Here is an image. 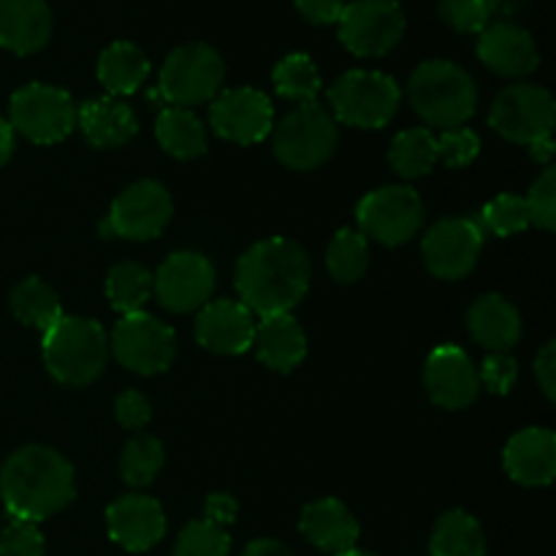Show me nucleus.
<instances>
[{"mask_svg": "<svg viewBox=\"0 0 556 556\" xmlns=\"http://www.w3.org/2000/svg\"><path fill=\"white\" fill-rule=\"evenodd\" d=\"M309 275L313 266L302 244L286 237L264 239L237 264L239 302L261 318L291 313L307 296Z\"/></svg>", "mask_w": 556, "mask_h": 556, "instance_id": "f257e3e1", "label": "nucleus"}, {"mask_svg": "<svg viewBox=\"0 0 556 556\" xmlns=\"http://www.w3.org/2000/svg\"><path fill=\"white\" fill-rule=\"evenodd\" d=\"M74 494V467L49 445H25L0 467V500L16 521L38 525L68 508Z\"/></svg>", "mask_w": 556, "mask_h": 556, "instance_id": "f03ea898", "label": "nucleus"}, {"mask_svg": "<svg viewBox=\"0 0 556 556\" xmlns=\"http://www.w3.org/2000/svg\"><path fill=\"white\" fill-rule=\"evenodd\" d=\"M413 112L432 128H462L478 109L476 79L451 60H427L407 81Z\"/></svg>", "mask_w": 556, "mask_h": 556, "instance_id": "7ed1b4c3", "label": "nucleus"}, {"mask_svg": "<svg viewBox=\"0 0 556 556\" xmlns=\"http://www.w3.org/2000/svg\"><path fill=\"white\" fill-rule=\"evenodd\" d=\"M41 351L47 372L58 383L81 389L101 378L106 369L109 337L98 320L63 315L43 331Z\"/></svg>", "mask_w": 556, "mask_h": 556, "instance_id": "20e7f679", "label": "nucleus"}, {"mask_svg": "<svg viewBox=\"0 0 556 556\" xmlns=\"http://www.w3.org/2000/svg\"><path fill=\"white\" fill-rule=\"evenodd\" d=\"M337 141V119L318 101L299 103L277 123L275 155L293 172H313L334 155Z\"/></svg>", "mask_w": 556, "mask_h": 556, "instance_id": "39448f33", "label": "nucleus"}, {"mask_svg": "<svg viewBox=\"0 0 556 556\" xmlns=\"http://www.w3.org/2000/svg\"><path fill=\"white\" fill-rule=\"evenodd\" d=\"M400 101V85L380 71H348L329 87L331 117L353 128H383L394 119Z\"/></svg>", "mask_w": 556, "mask_h": 556, "instance_id": "423d86ee", "label": "nucleus"}, {"mask_svg": "<svg viewBox=\"0 0 556 556\" xmlns=\"http://www.w3.org/2000/svg\"><path fill=\"white\" fill-rule=\"evenodd\" d=\"M226 79V63L210 43H185L166 58L161 68V96L172 106L190 109L215 101Z\"/></svg>", "mask_w": 556, "mask_h": 556, "instance_id": "0eeeda50", "label": "nucleus"}, {"mask_svg": "<svg viewBox=\"0 0 556 556\" xmlns=\"http://www.w3.org/2000/svg\"><path fill=\"white\" fill-rule=\"evenodd\" d=\"M9 123L33 144H58L76 128V103L60 87L33 81L11 96Z\"/></svg>", "mask_w": 556, "mask_h": 556, "instance_id": "6e6552de", "label": "nucleus"}, {"mask_svg": "<svg viewBox=\"0 0 556 556\" xmlns=\"http://www.w3.org/2000/svg\"><path fill=\"white\" fill-rule=\"evenodd\" d=\"M358 231L386 248L410 242L424 226V201L410 185H383L356 206Z\"/></svg>", "mask_w": 556, "mask_h": 556, "instance_id": "1a4fd4ad", "label": "nucleus"}, {"mask_svg": "<svg viewBox=\"0 0 556 556\" xmlns=\"http://www.w3.org/2000/svg\"><path fill=\"white\" fill-rule=\"evenodd\" d=\"M109 351L136 375L166 372L177 356V331L150 313L123 315L109 337Z\"/></svg>", "mask_w": 556, "mask_h": 556, "instance_id": "9d476101", "label": "nucleus"}, {"mask_svg": "<svg viewBox=\"0 0 556 556\" xmlns=\"http://www.w3.org/2000/svg\"><path fill=\"white\" fill-rule=\"evenodd\" d=\"M174 215V201L168 190L155 179H139L128 185L109 206L106 220L101 223V237L119 239H155L168 226Z\"/></svg>", "mask_w": 556, "mask_h": 556, "instance_id": "9b49d317", "label": "nucleus"}, {"mask_svg": "<svg viewBox=\"0 0 556 556\" xmlns=\"http://www.w3.org/2000/svg\"><path fill=\"white\" fill-rule=\"evenodd\" d=\"M340 41L356 58H383L405 36V11L396 0H353L342 9Z\"/></svg>", "mask_w": 556, "mask_h": 556, "instance_id": "f8f14e48", "label": "nucleus"}, {"mask_svg": "<svg viewBox=\"0 0 556 556\" xmlns=\"http://www.w3.org/2000/svg\"><path fill=\"white\" fill-rule=\"evenodd\" d=\"M489 123L516 144H532L538 139L552 136L556 123V103L546 87L538 85H510L494 98Z\"/></svg>", "mask_w": 556, "mask_h": 556, "instance_id": "ddd939ff", "label": "nucleus"}, {"mask_svg": "<svg viewBox=\"0 0 556 556\" xmlns=\"http://www.w3.org/2000/svg\"><path fill=\"white\" fill-rule=\"evenodd\" d=\"M483 250V228L470 217H445L421 242L424 264L438 280H462L476 269Z\"/></svg>", "mask_w": 556, "mask_h": 556, "instance_id": "4468645a", "label": "nucleus"}, {"mask_svg": "<svg viewBox=\"0 0 556 556\" xmlns=\"http://www.w3.org/2000/svg\"><path fill=\"white\" fill-rule=\"evenodd\" d=\"M215 291V266L193 250L172 253L152 275V293L168 313H193L210 302Z\"/></svg>", "mask_w": 556, "mask_h": 556, "instance_id": "2eb2a0df", "label": "nucleus"}, {"mask_svg": "<svg viewBox=\"0 0 556 556\" xmlns=\"http://www.w3.org/2000/svg\"><path fill=\"white\" fill-rule=\"evenodd\" d=\"M210 123L220 139L233 144H258L271 134L275 109L269 96L253 87H233L212 101Z\"/></svg>", "mask_w": 556, "mask_h": 556, "instance_id": "dca6fc26", "label": "nucleus"}, {"mask_svg": "<svg viewBox=\"0 0 556 556\" xmlns=\"http://www.w3.org/2000/svg\"><path fill=\"white\" fill-rule=\"evenodd\" d=\"M424 383L434 405L445 410H462L472 405L481 391L478 369L472 367L470 356L456 345H438L427 358L424 367Z\"/></svg>", "mask_w": 556, "mask_h": 556, "instance_id": "f3484780", "label": "nucleus"}, {"mask_svg": "<svg viewBox=\"0 0 556 556\" xmlns=\"http://www.w3.org/2000/svg\"><path fill=\"white\" fill-rule=\"evenodd\" d=\"M106 530L109 538L125 552H150L166 535V514L157 500L144 494H125L106 508Z\"/></svg>", "mask_w": 556, "mask_h": 556, "instance_id": "a211bd4d", "label": "nucleus"}, {"mask_svg": "<svg viewBox=\"0 0 556 556\" xmlns=\"http://www.w3.org/2000/svg\"><path fill=\"white\" fill-rule=\"evenodd\" d=\"M255 320L242 302L217 299L206 302L195 318V340L217 356H239L253 348Z\"/></svg>", "mask_w": 556, "mask_h": 556, "instance_id": "6ab92c4d", "label": "nucleus"}, {"mask_svg": "<svg viewBox=\"0 0 556 556\" xmlns=\"http://www.w3.org/2000/svg\"><path fill=\"white\" fill-rule=\"evenodd\" d=\"M478 58L494 74L519 79V76L532 74L541 65V52L538 43L525 27L510 25V22H497L489 25L478 38Z\"/></svg>", "mask_w": 556, "mask_h": 556, "instance_id": "aec40b11", "label": "nucleus"}, {"mask_svg": "<svg viewBox=\"0 0 556 556\" xmlns=\"http://www.w3.org/2000/svg\"><path fill=\"white\" fill-rule=\"evenodd\" d=\"M503 467L521 486H548L556 476V434L543 427L521 429L505 445Z\"/></svg>", "mask_w": 556, "mask_h": 556, "instance_id": "412c9836", "label": "nucleus"}, {"mask_svg": "<svg viewBox=\"0 0 556 556\" xmlns=\"http://www.w3.org/2000/svg\"><path fill=\"white\" fill-rule=\"evenodd\" d=\"M299 532L309 546L326 554H345L356 548L358 521L348 510L345 503L334 497H324L309 503L299 519Z\"/></svg>", "mask_w": 556, "mask_h": 556, "instance_id": "4be33fe9", "label": "nucleus"}, {"mask_svg": "<svg viewBox=\"0 0 556 556\" xmlns=\"http://www.w3.org/2000/svg\"><path fill=\"white\" fill-rule=\"evenodd\" d=\"M52 36L47 0H0V47L14 54H33Z\"/></svg>", "mask_w": 556, "mask_h": 556, "instance_id": "5701e85b", "label": "nucleus"}, {"mask_svg": "<svg viewBox=\"0 0 556 556\" xmlns=\"http://www.w3.org/2000/svg\"><path fill=\"white\" fill-rule=\"evenodd\" d=\"M467 331L486 351L508 353L521 340V315L500 293H483L467 309Z\"/></svg>", "mask_w": 556, "mask_h": 556, "instance_id": "b1692460", "label": "nucleus"}, {"mask_svg": "<svg viewBox=\"0 0 556 556\" xmlns=\"http://www.w3.org/2000/svg\"><path fill=\"white\" fill-rule=\"evenodd\" d=\"M253 348L275 372H293L307 358V334L291 313L269 315L255 324Z\"/></svg>", "mask_w": 556, "mask_h": 556, "instance_id": "393cba45", "label": "nucleus"}, {"mask_svg": "<svg viewBox=\"0 0 556 556\" xmlns=\"http://www.w3.org/2000/svg\"><path fill=\"white\" fill-rule=\"evenodd\" d=\"M76 119H79L85 139L101 150L128 144L139 134V119H136L134 109L125 106L117 98H92V101L81 103Z\"/></svg>", "mask_w": 556, "mask_h": 556, "instance_id": "a878e982", "label": "nucleus"}, {"mask_svg": "<svg viewBox=\"0 0 556 556\" xmlns=\"http://www.w3.org/2000/svg\"><path fill=\"white\" fill-rule=\"evenodd\" d=\"M150 74V60L136 43L114 41L98 58V81L109 96H130L139 90Z\"/></svg>", "mask_w": 556, "mask_h": 556, "instance_id": "bb28decb", "label": "nucleus"}, {"mask_svg": "<svg viewBox=\"0 0 556 556\" xmlns=\"http://www.w3.org/2000/svg\"><path fill=\"white\" fill-rule=\"evenodd\" d=\"M157 144L177 161H193L206 152V128L190 109L166 106L155 123Z\"/></svg>", "mask_w": 556, "mask_h": 556, "instance_id": "cd10ccee", "label": "nucleus"}, {"mask_svg": "<svg viewBox=\"0 0 556 556\" xmlns=\"http://www.w3.org/2000/svg\"><path fill=\"white\" fill-rule=\"evenodd\" d=\"M429 552L432 556H486V535L476 516L448 510L434 525Z\"/></svg>", "mask_w": 556, "mask_h": 556, "instance_id": "c85d7f7f", "label": "nucleus"}, {"mask_svg": "<svg viewBox=\"0 0 556 556\" xmlns=\"http://www.w3.org/2000/svg\"><path fill=\"white\" fill-rule=\"evenodd\" d=\"M11 313L20 324L30 326V329L43 331L52 324L63 318V307H60V296L52 286H47L38 277H27L20 286L11 291Z\"/></svg>", "mask_w": 556, "mask_h": 556, "instance_id": "c756f323", "label": "nucleus"}, {"mask_svg": "<svg viewBox=\"0 0 556 556\" xmlns=\"http://www.w3.org/2000/svg\"><path fill=\"white\" fill-rule=\"evenodd\" d=\"M389 163L400 177H427L438 163V141L427 128H407L394 136L389 147Z\"/></svg>", "mask_w": 556, "mask_h": 556, "instance_id": "7c9ffc66", "label": "nucleus"}, {"mask_svg": "<svg viewBox=\"0 0 556 556\" xmlns=\"http://www.w3.org/2000/svg\"><path fill=\"white\" fill-rule=\"evenodd\" d=\"M152 296V271L136 261H123L106 275V299L119 315L144 313Z\"/></svg>", "mask_w": 556, "mask_h": 556, "instance_id": "2f4dec72", "label": "nucleus"}, {"mask_svg": "<svg viewBox=\"0 0 556 556\" xmlns=\"http://www.w3.org/2000/svg\"><path fill=\"white\" fill-rule=\"evenodd\" d=\"M369 266V242L356 228H342L334 233L326 250V269L337 282H356Z\"/></svg>", "mask_w": 556, "mask_h": 556, "instance_id": "473e14b6", "label": "nucleus"}, {"mask_svg": "<svg viewBox=\"0 0 556 556\" xmlns=\"http://www.w3.org/2000/svg\"><path fill=\"white\" fill-rule=\"evenodd\" d=\"M163 462H166V451L157 438L150 434H136L134 440H128L119 456V472H123V481L128 486L141 489L150 486L157 478V472L163 470Z\"/></svg>", "mask_w": 556, "mask_h": 556, "instance_id": "72a5a7b5", "label": "nucleus"}, {"mask_svg": "<svg viewBox=\"0 0 556 556\" xmlns=\"http://www.w3.org/2000/svg\"><path fill=\"white\" fill-rule=\"evenodd\" d=\"M275 79L277 92L288 101H296V103H309L318 98L320 92V74H318V65L313 63L309 54L302 52H293L288 58H282L280 63L275 65Z\"/></svg>", "mask_w": 556, "mask_h": 556, "instance_id": "f704fd0d", "label": "nucleus"}, {"mask_svg": "<svg viewBox=\"0 0 556 556\" xmlns=\"http://www.w3.org/2000/svg\"><path fill=\"white\" fill-rule=\"evenodd\" d=\"M478 226L492 231L494 237H514V233L527 231L532 223L525 195L503 193L497 199H492L481 210V223Z\"/></svg>", "mask_w": 556, "mask_h": 556, "instance_id": "c9c22d12", "label": "nucleus"}, {"mask_svg": "<svg viewBox=\"0 0 556 556\" xmlns=\"http://www.w3.org/2000/svg\"><path fill=\"white\" fill-rule=\"evenodd\" d=\"M231 554V538L223 527L210 525L206 519L190 521L179 532L172 556H228Z\"/></svg>", "mask_w": 556, "mask_h": 556, "instance_id": "e433bc0d", "label": "nucleus"}, {"mask_svg": "<svg viewBox=\"0 0 556 556\" xmlns=\"http://www.w3.org/2000/svg\"><path fill=\"white\" fill-rule=\"evenodd\" d=\"M440 16L456 33H483L492 20L489 0H440Z\"/></svg>", "mask_w": 556, "mask_h": 556, "instance_id": "4c0bfd02", "label": "nucleus"}, {"mask_svg": "<svg viewBox=\"0 0 556 556\" xmlns=\"http://www.w3.org/2000/svg\"><path fill=\"white\" fill-rule=\"evenodd\" d=\"M434 141H438V161L451 168L470 166L481 152V136L470 128L443 130L440 136H434Z\"/></svg>", "mask_w": 556, "mask_h": 556, "instance_id": "58836bf2", "label": "nucleus"}, {"mask_svg": "<svg viewBox=\"0 0 556 556\" xmlns=\"http://www.w3.org/2000/svg\"><path fill=\"white\" fill-rule=\"evenodd\" d=\"M527 210H530V223H535L543 231L556 228V172L552 166L532 182L530 193L525 195Z\"/></svg>", "mask_w": 556, "mask_h": 556, "instance_id": "ea45409f", "label": "nucleus"}, {"mask_svg": "<svg viewBox=\"0 0 556 556\" xmlns=\"http://www.w3.org/2000/svg\"><path fill=\"white\" fill-rule=\"evenodd\" d=\"M43 552L47 546L38 525L11 519V525L0 532V556H43Z\"/></svg>", "mask_w": 556, "mask_h": 556, "instance_id": "a19ab883", "label": "nucleus"}, {"mask_svg": "<svg viewBox=\"0 0 556 556\" xmlns=\"http://www.w3.org/2000/svg\"><path fill=\"white\" fill-rule=\"evenodd\" d=\"M516 378H519V364H516V358H510L508 353H492V356L483 362L481 372H478L481 386H486L492 394L500 396H505L514 389Z\"/></svg>", "mask_w": 556, "mask_h": 556, "instance_id": "79ce46f5", "label": "nucleus"}, {"mask_svg": "<svg viewBox=\"0 0 556 556\" xmlns=\"http://www.w3.org/2000/svg\"><path fill=\"white\" fill-rule=\"evenodd\" d=\"M150 416V400H147L144 394H139V391H123V394L117 396V402H114V418H117L119 427L125 429L147 427Z\"/></svg>", "mask_w": 556, "mask_h": 556, "instance_id": "37998d69", "label": "nucleus"}, {"mask_svg": "<svg viewBox=\"0 0 556 556\" xmlns=\"http://www.w3.org/2000/svg\"><path fill=\"white\" fill-rule=\"evenodd\" d=\"M345 3L342 0H296V11L309 25H337Z\"/></svg>", "mask_w": 556, "mask_h": 556, "instance_id": "c03bdc74", "label": "nucleus"}, {"mask_svg": "<svg viewBox=\"0 0 556 556\" xmlns=\"http://www.w3.org/2000/svg\"><path fill=\"white\" fill-rule=\"evenodd\" d=\"M237 514H239V503L231 497V494L215 492L206 497L204 519L210 521V525L223 527V530H226L228 525H233V521H237Z\"/></svg>", "mask_w": 556, "mask_h": 556, "instance_id": "a18cd8bd", "label": "nucleus"}, {"mask_svg": "<svg viewBox=\"0 0 556 556\" xmlns=\"http://www.w3.org/2000/svg\"><path fill=\"white\" fill-rule=\"evenodd\" d=\"M535 378L541 383L546 400H556V342L543 345L535 358Z\"/></svg>", "mask_w": 556, "mask_h": 556, "instance_id": "49530a36", "label": "nucleus"}, {"mask_svg": "<svg viewBox=\"0 0 556 556\" xmlns=\"http://www.w3.org/2000/svg\"><path fill=\"white\" fill-rule=\"evenodd\" d=\"M242 556H296L286 543L271 541V538H261V541H253L248 548H244Z\"/></svg>", "mask_w": 556, "mask_h": 556, "instance_id": "de8ad7c7", "label": "nucleus"}, {"mask_svg": "<svg viewBox=\"0 0 556 556\" xmlns=\"http://www.w3.org/2000/svg\"><path fill=\"white\" fill-rule=\"evenodd\" d=\"M14 155V128L5 117H0V168Z\"/></svg>", "mask_w": 556, "mask_h": 556, "instance_id": "09e8293b", "label": "nucleus"}, {"mask_svg": "<svg viewBox=\"0 0 556 556\" xmlns=\"http://www.w3.org/2000/svg\"><path fill=\"white\" fill-rule=\"evenodd\" d=\"M530 155H532V161H535V163H552V157H554V139H552V136L532 141Z\"/></svg>", "mask_w": 556, "mask_h": 556, "instance_id": "8fccbe9b", "label": "nucleus"}, {"mask_svg": "<svg viewBox=\"0 0 556 556\" xmlns=\"http://www.w3.org/2000/svg\"><path fill=\"white\" fill-rule=\"evenodd\" d=\"M334 556H375V554H369V552H358V548H351V552H345V554H334Z\"/></svg>", "mask_w": 556, "mask_h": 556, "instance_id": "3c124183", "label": "nucleus"}]
</instances>
